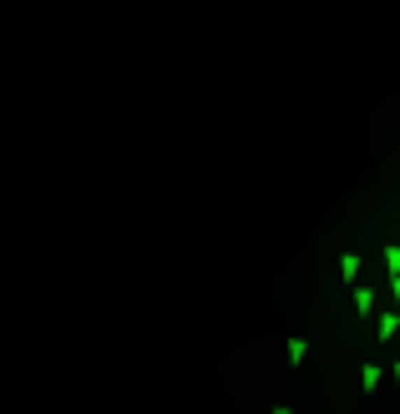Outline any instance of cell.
<instances>
[{
    "label": "cell",
    "mask_w": 400,
    "mask_h": 414,
    "mask_svg": "<svg viewBox=\"0 0 400 414\" xmlns=\"http://www.w3.org/2000/svg\"><path fill=\"white\" fill-rule=\"evenodd\" d=\"M294 273L284 303L350 293L355 309L284 339L273 374L294 384L273 394V409L314 374V389L289 414H400V101L385 151Z\"/></svg>",
    "instance_id": "1"
}]
</instances>
